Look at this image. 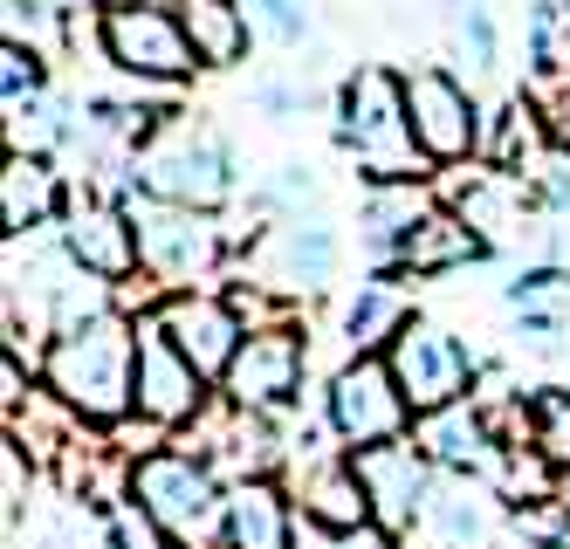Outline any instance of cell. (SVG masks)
<instances>
[{
    "label": "cell",
    "instance_id": "obj_41",
    "mask_svg": "<svg viewBox=\"0 0 570 549\" xmlns=\"http://www.w3.org/2000/svg\"><path fill=\"white\" fill-rule=\"evenodd\" d=\"M158 8H179V0H158Z\"/></svg>",
    "mask_w": 570,
    "mask_h": 549
},
{
    "label": "cell",
    "instance_id": "obj_11",
    "mask_svg": "<svg viewBox=\"0 0 570 549\" xmlns=\"http://www.w3.org/2000/svg\"><path fill=\"white\" fill-rule=\"evenodd\" d=\"M56 241L69 247V262L97 275V282H131L145 275V241H138V220H131V199L125 193H104V186H76L69 214L56 227Z\"/></svg>",
    "mask_w": 570,
    "mask_h": 549
},
{
    "label": "cell",
    "instance_id": "obj_13",
    "mask_svg": "<svg viewBox=\"0 0 570 549\" xmlns=\"http://www.w3.org/2000/svg\"><path fill=\"white\" fill-rule=\"evenodd\" d=\"M351 468H357V481H364V501H372V522H379V529H392V536H413V529H420L440 468H433V453H426L413 433L351 453Z\"/></svg>",
    "mask_w": 570,
    "mask_h": 549
},
{
    "label": "cell",
    "instance_id": "obj_22",
    "mask_svg": "<svg viewBox=\"0 0 570 549\" xmlns=\"http://www.w3.org/2000/svg\"><path fill=\"white\" fill-rule=\"evenodd\" d=\"M268 255H275V268H268V288H323L337 275V234L323 227L316 214L303 220H275V234H268Z\"/></svg>",
    "mask_w": 570,
    "mask_h": 549
},
{
    "label": "cell",
    "instance_id": "obj_23",
    "mask_svg": "<svg viewBox=\"0 0 570 549\" xmlns=\"http://www.w3.org/2000/svg\"><path fill=\"white\" fill-rule=\"evenodd\" d=\"M179 28L193 41L199 69H240L255 49V21L240 0H179Z\"/></svg>",
    "mask_w": 570,
    "mask_h": 549
},
{
    "label": "cell",
    "instance_id": "obj_32",
    "mask_svg": "<svg viewBox=\"0 0 570 549\" xmlns=\"http://www.w3.org/2000/svg\"><path fill=\"white\" fill-rule=\"evenodd\" d=\"M255 21V35L282 41V49H296V41H309V0H240Z\"/></svg>",
    "mask_w": 570,
    "mask_h": 549
},
{
    "label": "cell",
    "instance_id": "obj_6",
    "mask_svg": "<svg viewBox=\"0 0 570 549\" xmlns=\"http://www.w3.org/2000/svg\"><path fill=\"white\" fill-rule=\"evenodd\" d=\"M323 427L344 453H364V447H385V440H405L420 427L413 405H405L399 378L385 357H344L323 385Z\"/></svg>",
    "mask_w": 570,
    "mask_h": 549
},
{
    "label": "cell",
    "instance_id": "obj_29",
    "mask_svg": "<svg viewBox=\"0 0 570 549\" xmlns=\"http://www.w3.org/2000/svg\"><path fill=\"white\" fill-rule=\"evenodd\" d=\"M35 104H49V62L28 49H0V110L28 117Z\"/></svg>",
    "mask_w": 570,
    "mask_h": 549
},
{
    "label": "cell",
    "instance_id": "obj_40",
    "mask_svg": "<svg viewBox=\"0 0 570 549\" xmlns=\"http://www.w3.org/2000/svg\"><path fill=\"white\" fill-rule=\"evenodd\" d=\"M557 494H563V501H570V474H563V488H557Z\"/></svg>",
    "mask_w": 570,
    "mask_h": 549
},
{
    "label": "cell",
    "instance_id": "obj_19",
    "mask_svg": "<svg viewBox=\"0 0 570 549\" xmlns=\"http://www.w3.org/2000/svg\"><path fill=\"white\" fill-rule=\"evenodd\" d=\"M413 323V295H405V275L399 268H379V275H364L351 288V303L337 316V336H344V351L351 357H385L392 351V336Z\"/></svg>",
    "mask_w": 570,
    "mask_h": 549
},
{
    "label": "cell",
    "instance_id": "obj_38",
    "mask_svg": "<svg viewBox=\"0 0 570 549\" xmlns=\"http://www.w3.org/2000/svg\"><path fill=\"white\" fill-rule=\"evenodd\" d=\"M537 104V124H543V145L570 151V90H550V97H529Z\"/></svg>",
    "mask_w": 570,
    "mask_h": 549
},
{
    "label": "cell",
    "instance_id": "obj_27",
    "mask_svg": "<svg viewBox=\"0 0 570 549\" xmlns=\"http://www.w3.org/2000/svg\"><path fill=\"white\" fill-rule=\"evenodd\" d=\"M69 35H76V8H56V0H0V49H28L42 62H62Z\"/></svg>",
    "mask_w": 570,
    "mask_h": 549
},
{
    "label": "cell",
    "instance_id": "obj_17",
    "mask_svg": "<svg viewBox=\"0 0 570 549\" xmlns=\"http://www.w3.org/2000/svg\"><path fill=\"white\" fill-rule=\"evenodd\" d=\"M296 522H303V509H296L289 481H275V474L234 481L227 488L220 549H296Z\"/></svg>",
    "mask_w": 570,
    "mask_h": 549
},
{
    "label": "cell",
    "instance_id": "obj_34",
    "mask_svg": "<svg viewBox=\"0 0 570 549\" xmlns=\"http://www.w3.org/2000/svg\"><path fill=\"white\" fill-rule=\"evenodd\" d=\"M529 186H537V199H543V214H550V220H570V151L543 145V158H537V173H529Z\"/></svg>",
    "mask_w": 570,
    "mask_h": 549
},
{
    "label": "cell",
    "instance_id": "obj_25",
    "mask_svg": "<svg viewBox=\"0 0 570 549\" xmlns=\"http://www.w3.org/2000/svg\"><path fill=\"white\" fill-rule=\"evenodd\" d=\"M502 303L522 316L529 344H537V351H550V344H557V330H563V316H570V268H557V262H543V268H522V275L502 288Z\"/></svg>",
    "mask_w": 570,
    "mask_h": 549
},
{
    "label": "cell",
    "instance_id": "obj_21",
    "mask_svg": "<svg viewBox=\"0 0 570 549\" xmlns=\"http://www.w3.org/2000/svg\"><path fill=\"white\" fill-rule=\"evenodd\" d=\"M495 247H488L454 206H433V214L413 227V241L392 255V268L405 275V282H426V275H461V268H474V262H488Z\"/></svg>",
    "mask_w": 570,
    "mask_h": 549
},
{
    "label": "cell",
    "instance_id": "obj_31",
    "mask_svg": "<svg viewBox=\"0 0 570 549\" xmlns=\"http://www.w3.org/2000/svg\"><path fill=\"white\" fill-rule=\"evenodd\" d=\"M97 549H173V536L158 529L138 501L125 494V501H110L104 509V536H97Z\"/></svg>",
    "mask_w": 570,
    "mask_h": 549
},
{
    "label": "cell",
    "instance_id": "obj_33",
    "mask_svg": "<svg viewBox=\"0 0 570 549\" xmlns=\"http://www.w3.org/2000/svg\"><path fill=\"white\" fill-rule=\"evenodd\" d=\"M296 549H399V536L392 529H379V522H357V529H323V522H296Z\"/></svg>",
    "mask_w": 570,
    "mask_h": 549
},
{
    "label": "cell",
    "instance_id": "obj_14",
    "mask_svg": "<svg viewBox=\"0 0 570 549\" xmlns=\"http://www.w3.org/2000/svg\"><path fill=\"white\" fill-rule=\"evenodd\" d=\"M138 323H145V316H138ZM214 399H220V392L145 323V336H138V419H145V427H151L158 440H179V433H193L199 419H207Z\"/></svg>",
    "mask_w": 570,
    "mask_h": 549
},
{
    "label": "cell",
    "instance_id": "obj_9",
    "mask_svg": "<svg viewBox=\"0 0 570 549\" xmlns=\"http://www.w3.org/2000/svg\"><path fill=\"white\" fill-rule=\"evenodd\" d=\"M303 378H309V344H303V330H296V323H262V330L240 336V351H234V364H227V378H220V399H227L234 412L275 419V412H289V405L303 399Z\"/></svg>",
    "mask_w": 570,
    "mask_h": 549
},
{
    "label": "cell",
    "instance_id": "obj_1",
    "mask_svg": "<svg viewBox=\"0 0 570 549\" xmlns=\"http://www.w3.org/2000/svg\"><path fill=\"white\" fill-rule=\"evenodd\" d=\"M138 336L145 323H131L125 310L83 316L42 344V371L35 378L76 412V427L117 433L125 419H138Z\"/></svg>",
    "mask_w": 570,
    "mask_h": 549
},
{
    "label": "cell",
    "instance_id": "obj_8",
    "mask_svg": "<svg viewBox=\"0 0 570 549\" xmlns=\"http://www.w3.org/2000/svg\"><path fill=\"white\" fill-rule=\"evenodd\" d=\"M125 199H131V220H138V241H145V275L166 282V295L173 288H199L227 262V234H220L214 214H186V206L145 199L131 186H125Z\"/></svg>",
    "mask_w": 570,
    "mask_h": 549
},
{
    "label": "cell",
    "instance_id": "obj_36",
    "mask_svg": "<svg viewBox=\"0 0 570 549\" xmlns=\"http://www.w3.org/2000/svg\"><path fill=\"white\" fill-rule=\"evenodd\" d=\"M248 104H255L268 124H296V117L309 110V90H303V82H282V76H268V82H255V90H248Z\"/></svg>",
    "mask_w": 570,
    "mask_h": 549
},
{
    "label": "cell",
    "instance_id": "obj_28",
    "mask_svg": "<svg viewBox=\"0 0 570 549\" xmlns=\"http://www.w3.org/2000/svg\"><path fill=\"white\" fill-rule=\"evenodd\" d=\"M454 41H461L468 76H495L502 69V35H495V14H488L481 0H454Z\"/></svg>",
    "mask_w": 570,
    "mask_h": 549
},
{
    "label": "cell",
    "instance_id": "obj_24",
    "mask_svg": "<svg viewBox=\"0 0 570 549\" xmlns=\"http://www.w3.org/2000/svg\"><path fill=\"white\" fill-rule=\"evenodd\" d=\"M433 186H372L364 193V214H357V227H364V247H372V255L392 268V255L405 241H413V227L433 214Z\"/></svg>",
    "mask_w": 570,
    "mask_h": 549
},
{
    "label": "cell",
    "instance_id": "obj_7",
    "mask_svg": "<svg viewBox=\"0 0 570 549\" xmlns=\"http://www.w3.org/2000/svg\"><path fill=\"white\" fill-rule=\"evenodd\" d=\"M385 364H392V378H399L405 405H413V419L446 412V405H468V399H474V371H481L474 351H468L446 323H433V316H413V323H405V330L392 336Z\"/></svg>",
    "mask_w": 570,
    "mask_h": 549
},
{
    "label": "cell",
    "instance_id": "obj_12",
    "mask_svg": "<svg viewBox=\"0 0 570 549\" xmlns=\"http://www.w3.org/2000/svg\"><path fill=\"white\" fill-rule=\"evenodd\" d=\"M145 323L166 336V344L207 378V385L220 392V378L240 351V336H248V323H240V310L227 303V295L214 288H173V295H158V303L145 310Z\"/></svg>",
    "mask_w": 570,
    "mask_h": 549
},
{
    "label": "cell",
    "instance_id": "obj_35",
    "mask_svg": "<svg viewBox=\"0 0 570 549\" xmlns=\"http://www.w3.org/2000/svg\"><path fill=\"white\" fill-rule=\"evenodd\" d=\"M0 494H8V501H0V516H8V536H14L21 529V509H28V447L21 440L0 447Z\"/></svg>",
    "mask_w": 570,
    "mask_h": 549
},
{
    "label": "cell",
    "instance_id": "obj_37",
    "mask_svg": "<svg viewBox=\"0 0 570 549\" xmlns=\"http://www.w3.org/2000/svg\"><path fill=\"white\" fill-rule=\"evenodd\" d=\"M309 199H316V173H309V165H282V173H275V193H268V206H289L282 220H296V206H309Z\"/></svg>",
    "mask_w": 570,
    "mask_h": 549
},
{
    "label": "cell",
    "instance_id": "obj_2",
    "mask_svg": "<svg viewBox=\"0 0 570 549\" xmlns=\"http://www.w3.org/2000/svg\"><path fill=\"white\" fill-rule=\"evenodd\" d=\"M337 145L344 158L364 173V186H426L433 158L413 138V117H405V76L357 62L337 90Z\"/></svg>",
    "mask_w": 570,
    "mask_h": 549
},
{
    "label": "cell",
    "instance_id": "obj_39",
    "mask_svg": "<svg viewBox=\"0 0 570 549\" xmlns=\"http://www.w3.org/2000/svg\"><path fill=\"white\" fill-rule=\"evenodd\" d=\"M173 549H220V542H173Z\"/></svg>",
    "mask_w": 570,
    "mask_h": 549
},
{
    "label": "cell",
    "instance_id": "obj_3",
    "mask_svg": "<svg viewBox=\"0 0 570 549\" xmlns=\"http://www.w3.org/2000/svg\"><path fill=\"white\" fill-rule=\"evenodd\" d=\"M131 193L186 206V214H220V206L240 193V165L234 145L199 117H166L158 131L131 151Z\"/></svg>",
    "mask_w": 570,
    "mask_h": 549
},
{
    "label": "cell",
    "instance_id": "obj_16",
    "mask_svg": "<svg viewBox=\"0 0 570 549\" xmlns=\"http://www.w3.org/2000/svg\"><path fill=\"white\" fill-rule=\"evenodd\" d=\"M289 494H296V509L323 529H357V522H372V501H364V481L351 468V453L344 447H316L303 453L296 468H289Z\"/></svg>",
    "mask_w": 570,
    "mask_h": 549
},
{
    "label": "cell",
    "instance_id": "obj_5",
    "mask_svg": "<svg viewBox=\"0 0 570 549\" xmlns=\"http://www.w3.org/2000/svg\"><path fill=\"white\" fill-rule=\"evenodd\" d=\"M97 49L131 82H179L199 69L179 8H158V0H97Z\"/></svg>",
    "mask_w": 570,
    "mask_h": 549
},
{
    "label": "cell",
    "instance_id": "obj_4",
    "mask_svg": "<svg viewBox=\"0 0 570 549\" xmlns=\"http://www.w3.org/2000/svg\"><path fill=\"white\" fill-rule=\"evenodd\" d=\"M131 501L166 529L173 542H214L220 522H227V481L214 460H199L193 447L166 440V447H151V453H131Z\"/></svg>",
    "mask_w": 570,
    "mask_h": 549
},
{
    "label": "cell",
    "instance_id": "obj_26",
    "mask_svg": "<svg viewBox=\"0 0 570 549\" xmlns=\"http://www.w3.org/2000/svg\"><path fill=\"white\" fill-rule=\"evenodd\" d=\"M522 49H529V97L570 90V0H537L529 8Z\"/></svg>",
    "mask_w": 570,
    "mask_h": 549
},
{
    "label": "cell",
    "instance_id": "obj_18",
    "mask_svg": "<svg viewBox=\"0 0 570 549\" xmlns=\"http://www.w3.org/2000/svg\"><path fill=\"white\" fill-rule=\"evenodd\" d=\"M420 536L433 549H488V536H495V488H488V474H440L426 516H420Z\"/></svg>",
    "mask_w": 570,
    "mask_h": 549
},
{
    "label": "cell",
    "instance_id": "obj_15",
    "mask_svg": "<svg viewBox=\"0 0 570 549\" xmlns=\"http://www.w3.org/2000/svg\"><path fill=\"white\" fill-rule=\"evenodd\" d=\"M76 186L56 173L49 151H8L0 158V227H8V241H35L62 227Z\"/></svg>",
    "mask_w": 570,
    "mask_h": 549
},
{
    "label": "cell",
    "instance_id": "obj_10",
    "mask_svg": "<svg viewBox=\"0 0 570 549\" xmlns=\"http://www.w3.org/2000/svg\"><path fill=\"white\" fill-rule=\"evenodd\" d=\"M405 117H413V138L433 165H474L481 158L488 117L454 69H440V62L405 69Z\"/></svg>",
    "mask_w": 570,
    "mask_h": 549
},
{
    "label": "cell",
    "instance_id": "obj_30",
    "mask_svg": "<svg viewBox=\"0 0 570 549\" xmlns=\"http://www.w3.org/2000/svg\"><path fill=\"white\" fill-rule=\"evenodd\" d=\"M529 412H537V453L557 474H570V385H543L529 392Z\"/></svg>",
    "mask_w": 570,
    "mask_h": 549
},
{
    "label": "cell",
    "instance_id": "obj_20",
    "mask_svg": "<svg viewBox=\"0 0 570 549\" xmlns=\"http://www.w3.org/2000/svg\"><path fill=\"white\" fill-rule=\"evenodd\" d=\"M413 440L433 453L440 474H495V460H502L495 427H488V412L474 399L468 405H446V412H426L420 427H413Z\"/></svg>",
    "mask_w": 570,
    "mask_h": 549
}]
</instances>
